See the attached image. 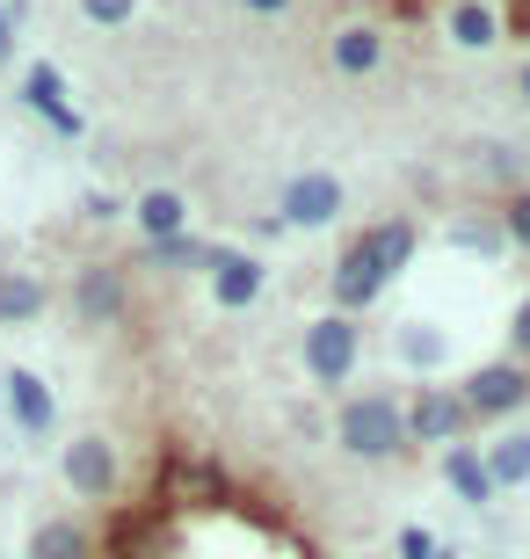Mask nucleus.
<instances>
[{
  "instance_id": "5701e85b",
  "label": "nucleus",
  "mask_w": 530,
  "mask_h": 559,
  "mask_svg": "<svg viewBox=\"0 0 530 559\" xmlns=\"http://www.w3.org/2000/svg\"><path fill=\"white\" fill-rule=\"evenodd\" d=\"M516 364H530V298L516 306Z\"/></svg>"
},
{
  "instance_id": "393cba45",
  "label": "nucleus",
  "mask_w": 530,
  "mask_h": 559,
  "mask_svg": "<svg viewBox=\"0 0 530 559\" xmlns=\"http://www.w3.org/2000/svg\"><path fill=\"white\" fill-rule=\"evenodd\" d=\"M247 8H255V15H284L291 0H247Z\"/></svg>"
},
{
  "instance_id": "4468645a",
  "label": "nucleus",
  "mask_w": 530,
  "mask_h": 559,
  "mask_svg": "<svg viewBox=\"0 0 530 559\" xmlns=\"http://www.w3.org/2000/svg\"><path fill=\"white\" fill-rule=\"evenodd\" d=\"M487 479H494V487H523V479H530V429L502 436V443L487 451Z\"/></svg>"
},
{
  "instance_id": "a878e982",
  "label": "nucleus",
  "mask_w": 530,
  "mask_h": 559,
  "mask_svg": "<svg viewBox=\"0 0 530 559\" xmlns=\"http://www.w3.org/2000/svg\"><path fill=\"white\" fill-rule=\"evenodd\" d=\"M428 559H458V552H444V545H436V552H428Z\"/></svg>"
},
{
  "instance_id": "b1692460",
  "label": "nucleus",
  "mask_w": 530,
  "mask_h": 559,
  "mask_svg": "<svg viewBox=\"0 0 530 559\" xmlns=\"http://www.w3.org/2000/svg\"><path fill=\"white\" fill-rule=\"evenodd\" d=\"M0 66H15V22H8V8H0Z\"/></svg>"
},
{
  "instance_id": "f3484780",
  "label": "nucleus",
  "mask_w": 530,
  "mask_h": 559,
  "mask_svg": "<svg viewBox=\"0 0 530 559\" xmlns=\"http://www.w3.org/2000/svg\"><path fill=\"white\" fill-rule=\"evenodd\" d=\"M378 51H386V44H378V29H364V22L334 37V66H342V73H370V66H378Z\"/></svg>"
},
{
  "instance_id": "a211bd4d",
  "label": "nucleus",
  "mask_w": 530,
  "mask_h": 559,
  "mask_svg": "<svg viewBox=\"0 0 530 559\" xmlns=\"http://www.w3.org/2000/svg\"><path fill=\"white\" fill-rule=\"evenodd\" d=\"M219 254H225V248H211V240H189V233H175V240H161V248H153V262H175V270H219Z\"/></svg>"
},
{
  "instance_id": "423d86ee",
  "label": "nucleus",
  "mask_w": 530,
  "mask_h": 559,
  "mask_svg": "<svg viewBox=\"0 0 530 559\" xmlns=\"http://www.w3.org/2000/svg\"><path fill=\"white\" fill-rule=\"evenodd\" d=\"M66 487L87 501H103L109 487H117V451H109L103 436H73L66 443Z\"/></svg>"
},
{
  "instance_id": "9d476101",
  "label": "nucleus",
  "mask_w": 530,
  "mask_h": 559,
  "mask_svg": "<svg viewBox=\"0 0 530 559\" xmlns=\"http://www.w3.org/2000/svg\"><path fill=\"white\" fill-rule=\"evenodd\" d=\"M131 218H139V233L161 248V240H175V233H189V204L182 189H145L139 204H131Z\"/></svg>"
},
{
  "instance_id": "6ab92c4d",
  "label": "nucleus",
  "mask_w": 530,
  "mask_h": 559,
  "mask_svg": "<svg viewBox=\"0 0 530 559\" xmlns=\"http://www.w3.org/2000/svg\"><path fill=\"white\" fill-rule=\"evenodd\" d=\"M44 312V284L30 276H0V320H37Z\"/></svg>"
},
{
  "instance_id": "39448f33",
  "label": "nucleus",
  "mask_w": 530,
  "mask_h": 559,
  "mask_svg": "<svg viewBox=\"0 0 530 559\" xmlns=\"http://www.w3.org/2000/svg\"><path fill=\"white\" fill-rule=\"evenodd\" d=\"M400 421H408V443H458V436L472 429L466 400L444 393V385H422V400H414V407H408Z\"/></svg>"
},
{
  "instance_id": "1a4fd4ad",
  "label": "nucleus",
  "mask_w": 530,
  "mask_h": 559,
  "mask_svg": "<svg viewBox=\"0 0 530 559\" xmlns=\"http://www.w3.org/2000/svg\"><path fill=\"white\" fill-rule=\"evenodd\" d=\"M22 95L37 103V117H44L51 131H59V139H73V131H81V109L66 103V87H59V66H30V81H22Z\"/></svg>"
},
{
  "instance_id": "ddd939ff",
  "label": "nucleus",
  "mask_w": 530,
  "mask_h": 559,
  "mask_svg": "<svg viewBox=\"0 0 530 559\" xmlns=\"http://www.w3.org/2000/svg\"><path fill=\"white\" fill-rule=\"evenodd\" d=\"M73 306H81L87 320H117L123 312V276L117 270H87L81 284H73Z\"/></svg>"
},
{
  "instance_id": "f03ea898",
  "label": "nucleus",
  "mask_w": 530,
  "mask_h": 559,
  "mask_svg": "<svg viewBox=\"0 0 530 559\" xmlns=\"http://www.w3.org/2000/svg\"><path fill=\"white\" fill-rule=\"evenodd\" d=\"M342 451L370 457V465H386V457L408 451V421H400V407H392L386 393H364L342 407Z\"/></svg>"
},
{
  "instance_id": "f8f14e48",
  "label": "nucleus",
  "mask_w": 530,
  "mask_h": 559,
  "mask_svg": "<svg viewBox=\"0 0 530 559\" xmlns=\"http://www.w3.org/2000/svg\"><path fill=\"white\" fill-rule=\"evenodd\" d=\"M444 479H450V487H458V501H472V509H480V501H494V495H502V487H494V479H487V457L472 451V443H450V451H444Z\"/></svg>"
},
{
  "instance_id": "412c9836",
  "label": "nucleus",
  "mask_w": 530,
  "mask_h": 559,
  "mask_svg": "<svg viewBox=\"0 0 530 559\" xmlns=\"http://www.w3.org/2000/svg\"><path fill=\"white\" fill-rule=\"evenodd\" d=\"M436 552V538H428L422 523H408V531H400V559H428Z\"/></svg>"
},
{
  "instance_id": "bb28decb",
  "label": "nucleus",
  "mask_w": 530,
  "mask_h": 559,
  "mask_svg": "<svg viewBox=\"0 0 530 559\" xmlns=\"http://www.w3.org/2000/svg\"><path fill=\"white\" fill-rule=\"evenodd\" d=\"M523 95H530V66H523Z\"/></svg>"
},
{
  "instance_id": "20e7f679",
  "label": "nucleus",
  "mask_w": 530,
  "mask_h": 559,
  "mask_svg": "<svg viewBox=\"0 0 530 559\" xmlns=\"http://www.w3.org/2000/svg\"><path fill=\"white\" fill-rule=\"evenodd\" d=\"M458 400H466V415H472V421H502V415H516V407L530 400V364H516V356H509V364H480V371L466 378V393H458Z\"/></svg>"
},
{
  "instance_id": "4be33fe9",
  "label": "nucleus",
  "mask_w": 530,
  "mask_h": 559,
  "mask_svg": "<svg viewBox=\"0 0 530 559\" xmlns=\"http://www.w3.org/2000/svg\"><path fill=\"white\" fill-rule=\"evenodd\" d=\"M509 240H523V248H530V189H523V197H509Z\"/></svg>"
},
{
  "instance_id": "dca6fc26",
  "label": "nucleus",
  "mask_w": 530,
  "mask_h": 559,
  "mask_svg": "<svg viewBox=\"0 0 530 559\" xmlns=\"http://www.w3.org/2000/svg\"><path fill=\"white\" fill-rule=\"evenodd\" d=\"M450 37H458V44H487V37H502V22H494V0H450Z\"/></svg>"
},
{
  "instance_id": "9b49d317",
  "label": "nucleus",
  "mask_w": 530,
  "mask_h": 559,
  "mask_svg": "<svg viewBox=\"0 0 530 559\" xmlns=\"http://www.w3.org/2000/svg\"><path fill=\"white\" fill-rule=\"evenodd\" d=\"M8 415H15L30 436H44L51 421H59V407H51V385H44L37 371H8Z\"/></svg>"
},
{
  "instance_id": "aec40b11",
  "label": "nucleus",
  "mask_w": 530,
  "mask_h": 559,
  "mask_svg": "<svg viewBox=\"0 0 530 559\" xmlns=\"http://www.w3.org/2000/svg\"><path fill=\"white\" fill-rule=\"evenodd\" d=\"M131 8H139V0H81L87 22H131Z\"/></svg>"
},
{
  "instance_id": "2eb2a0df",
  "label": "nucleus",
  "mask_w": 530,
  "mask_h": 559,
  "mask_svg": "<svg viewBox=\"0 0 530 559\" xmlns=\"http://www.w3.org/2000/svg\"><path fill=\"white\" fill-rule=\"evenodd\" d=\"M30 559H87V531H81V523H66V516L37 523V538H30Z\"/></svg>"
},
{
  "instance_id": "0eeeda50",
  "label": "nucleus",
  "mask_w": 530,
  "mask_h": 559,
  "mask_svg": "<svg viewBox=\"0 0 530 559\" xmlns=\"http://www.w3.org/2000/svg\"><path fill=\"white\" fill-rule=\"evenodd\" d=\"M334 211H342V182H334V175H291V189H284V211H276V218H284V226H327V218H334Z\"/></svg>"
},
{
  "instance_id": "7ed1b4c3",
  "label": "nucleus",
  "mask_w": 530,
  "mask_h": 559,
  "mask_svg": "<svg viewBox=\"0 0 530 559\" xmlns=\"http://www.w3.org/2000/svg\"><path fill=\"white\" fill-rule=\"evenodd\" d=\"M356 349H364V328H356L349 312H320L306 328V371L320 378V385H342V378L356 371Z\"/></svg>"
},
{
  "instance_id": "6e6552de",
  "label": "nucleus",
  "mask_w": 530,
  "mask_h": 559,
  "mask_svg": "<svg viewBox=\"0 0 530 559\" xmlns=\"http://www.w3.org/2000/svg\"><path fill=\"white\" fill-rule=\"evenodd\" d=\"M211 298H219L225 312L255 306V298H262V262H255V254H233V248H225V254H219V270H211Z\"/></svg>"
},
{
  "instance_id": "f257e3e1",
  "label": "nucleus",
  "mask_w": 530,
  "mask_h": 559,
  "mask_svg": "<svg viewBox=\"0 0 530 559\" xmlns=\"http://www.w3.org/2000/svg\"><path fill=\"white\" fill-rule=\"evenodd\" d=\"M408 254H414V226L408 218H386V226H370L364 240H349L342 270H334V312L356 320V306H370L392 276L408 270Z\"/></svg>"
}]
</instances>
